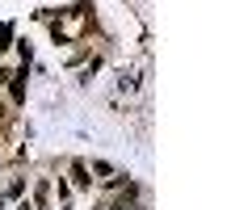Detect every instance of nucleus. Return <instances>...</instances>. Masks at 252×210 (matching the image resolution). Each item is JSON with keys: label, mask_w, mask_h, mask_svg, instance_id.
<instances>
[{"label": "nucleus", "mask_w": 252, "mask_h": 210, "mask_svg": "<svg viewBox=\"0 0 252 210\" xmlns=\"http://www.w3.org/2000/svg\"><path fill=\"white\" fill-rule=\"evenodd\" d=\"M72 177H76L80 185H89V181H93V177H89V168H84V164H72Z\"/></svg>", "instance_id": "nucleus-1"}, {"label": "nucleus", "mask_w": 252, "mask_h": 210, "mask_svg": "<svg viewBox=\"0 0 252 210\" xmlns=\"http://www.w3.org/2000/svg\"><path fill=\"white\" fill-rule=\"evenodd\" d=\"M9 34H13L9 26H0V51H4V46H9Z\"/></svg>", "instance_id": "nucleus-2"}]
</instances>
